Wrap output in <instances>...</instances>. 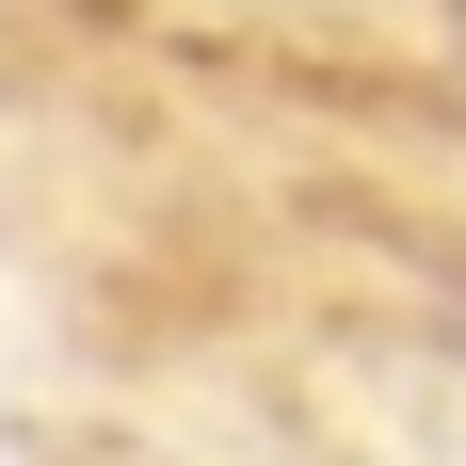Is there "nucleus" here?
Masks as SVG:
<instances>
[{
    "label": "nucleus",
    "mask_w": 466,
    "mask_h": 466,
    "mask_svg": "<svg viewBox=\"0 0 466 466\" xmlns=\"http://www.w3.org/2000/svg\"><path fill=\"white\" fill-rule=\"evenodd\" d=\"M451 338H466V289H451Z\"/></svg>",
    "instance_id": "nucleus-1"
},
{
    "label": "nucleus",
    "mask_w": 466,
    "mask_h": 466,
    "mask_svg": "<svg viewBox=\"0 0 466 466\" xmlns=\"http://www.w3.org/2000/svg\"><path fill=\"white\" fill-rule=\"evenodd\" d=\"M451 33H466V0H451Z\"/></svg>",
    "instance_id": "nucleus-2"
}]
</instances>
